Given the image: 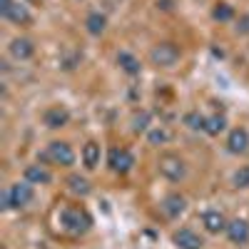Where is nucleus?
Listing matches in <instances>:
<instances>
[{"label": "nucleus", "instance_id": "f257e3e1", "mask_svg": "<svg viewBox=\"0 0 249 249\" xmlns=\"http://www.w3.org/2000/svg\"><path fill=\"white\" fill-rule=\"evenodd\" d=\"M92 227V217L85 207L70 204V202H57L53 210V232L60 237H82Z\"/></svg>", "mask_w": 249, "mask_h": 249}, {"label": "nucleus", "instance_id": "f03ea898", "mask_svg": "<svg viewBox=\"0 0 249 249\" xmlns=\"http://www.w3.org/2000/svg\"><path fill=\"white\" fill-rule=\"evenodd\" d=\"M33 197H35V190H33V184L28 179L15 182L3 192V210H20V207L30 204Z\"/></svg>", "mask_w": 249, "mask_h": 249}, {"label": "nucleus", "instance_id": "7ed1b4c3", "mask_svg": "<svg viewBox=\"0 0 249 249\" xmlns=\"http://www.w3.org/2000/svg\"><path fill=\"white\" fill-rule=\"evenodd\" d=\"M157 170H160L162 177H167L170 182H179V179H184V175H187V164H184V160H182L179 155L164 152V155H160V160H157Z\"/></svg>", "mask_w": 249, "mask_h": 249}, {"label": "nucleus", "instance_id": "20e7f679", "mask_svg": "<svg viewBox=\"0 0 249 249\" xmlns=\"http://www.w3.org/2000/svg\"><path fill=\"white\" fill-rule=\"evenodd\" d=\"M179 57H182V50L175 43H157L150 50V60L157 68H175L179 62Z\"/></svg>", "mask_w": 249, "mask_h": 249}, {"label": "nucleus", "instance_id": "39448f33", "mask_svg": "<svg viewBox=\"0 0 249 249\" xmlns=\"http://www.w3.org/2000/svg\"><path fill=\"white\" fill-rule=\"evenodd\" d=\"M43 157L50 160L53 164H60V167H72L75 164V150L70 147L68 142H62V140H53L48 144V150H45Z\"/></svg>", "mask_w": 249, "mask_h": 249}, {"label": "nucleus", "instance_id": "423d86ee", "mask_svg": "<svg viewBox=\"0 0 249 249\" xmlns=\"http://www.w3.org/2000/svg\"><path fill=\"white\" fill-rule=\"evenodd\" d=\"M107 164H110V170L115 175H127L132 170V164H135V157L127 147H112L107 152Z\"/></svg>", "mask_w": 249, "mask_h": 249}, {"label": "nucleus", "instance_id": "0eeeda50", "mask_svg": "<svg viewBox=\"0 0 249 249\" xmlns=\"http://www.w3.org/2000/svg\"><path fill=\"white\" fill-rule=\"evenodd\" d=\"M224 232L232 244H247L249 242V222L247 219H230Z\"/></svg>", "mask_w": 249, "mask_h": 249}, {"label": "nucleus", "instance_id": "6e6552de", "mask_svg": "<svg viewBox=\"0 0 249 249\" xmlns=\"http://www.w3.org/2000/svg\"><path fill=\"white\" fill-rule=\"evenodd\" d=\"M0 15L5 20H10V23H15V25H30L33 23V15L28 13V8L23 3H10L5 10H0Z\"/></svg>", "mask_w": 249, "mask_h": 249}, {"label": "nucleus", "instance_id": "1a4fd4ad", "mask_svg": "<svg viewBox=\"0 0 249 249\" xmlns=\"http://www.w3.org/2000/svg\"><path fill=\"white\" fill-rule=\"evenodd\" d=\"M43 122L48 124L50 130H57V127H65V124L70 122V112L62 107V105H53L43 112Z\"/></svg>", "mask_w": 249, "mask_h": 249}, {"label": "nucleus", "instance_id": "9d476101", "mask_svg": "<svg viewBox=\"0 0 249 249\" xmlns=\"http://www.w3.org/2000/svg\"><path fill=\"white\" fill-rule=\"evenodd\" d=\"M227 150L232 155H244L249 150V132L244 127H234L230 137H227Z\"/></svg>", "mask_w": 249, "mask_h": 249}, {"label": "nucleus", "instance_id": "9b49d317", "mask_svg": "<svg viewBox=\"0 0 249 249\" xmlns=\"http://www.w3.org/2000/svg\"><path fill=\"white\" fill-rule=\"evenodd\" d=\"M202 227H204L210 234H219V232L227 230V219H224V214L217 212V210H207V212H202Z\"/></svg>", "mask_w": 249, "mask_h": 249}, {"label": "nucleus", "instance_id": "f8f14e48", "mask_svg": "<svg viewBox=\"0 0 249 249\" xmlns=\"http://www.w3.org/2000/svg\"><path fill=\"white\" fill-rule=\"evenodd\" d=\"M172 242L177 244V249H202V244H204L199 239V234L192 232V230H187V227H182L179 232H175Z\"/></svg>", "mask_w": 249, "mask_h": 249}, {"label": "nucleus", "instance_id": "ddd939ff", "mask_svg": "<svg viewBox=\"0 0 249 249\" xmlns=\"http://www.w3.org/2000/svg\"><path fill=\"white\" fill-rule=\"evenodd\" d=\"M162 210H164V214H167L170 219H175V217H179V214L187 210V199H184L182 195L172 192V195L164 197V202H162Z\"/></svg>", "mask_w": 249, "mask_h": 249}, {"label": "nucleus", "instance_id": "4468645a", "mask_svg": "<svg viewBox=\"0 0 249 249\" xmlns=\"http://www.w3.org/2000/svg\"><path fill=\"white\" fill-rule=\"evenodd\" d=\"M25 179L30 184H50L53 182V175L45 164H28L25 167Z\"/></svg>", "mask_w": 249, "mask_h": 249}, {"label": "nucleus", "instance_id": "2eb2a0df", "mask_svg": "<svg viewBox=\"0 0 249 249\" xmlns=\"http://www.w3.org/2000/svg\"><path fill=\"white\" fill-rule=\"evenodd\" d=\"M10 55L18 57V60H30V57L35 55L33 40H28V37H15L13 43H10Z\"/></svg>", "mask_w": 249, "mask_h": 249}, {"label": "nucleus", "instance_id": "dca6fc26", "mask_svg": "<svg viewBox=\"0 0 249 249\" xmlns=\"http://www.w3.org/2000/svg\"><path fill=\"white\" fill-rule=\"evenodd\" d=\"M82 164H85V170H95L100 164V144L95 140L85 142V147H82Z\"/></svg>", "mask_w": 249, "mask_h": 249}, {"label": "nucleus", "instance_id": "f3484780", "mask_svg": "<svg viewBox=\"0 0 249 249\" xmlns=\"http://www.w3.org/2000/svg\"><path fill=\"white\" fill-rule=\"evenodd\" d=\"M85 28H88V33L90 35H102L105 33V28H107V18L102 15V13H90L88 18H85Z\"/></svg>", "mask_w": 249, "mask_h": 249}, {"label": "nucleus", "instance_id": "a211bd4d", "mask_svg": "<svg viewBox=\"0 0 249 249\" xmlns=\"http://www.w3.org/2000/svg\"><path fill=\"white\" fill-rule=\"evenodd\" d=\"M117 65L127 72V75H140V70H142L140 60H137L132 53H120V55H117Z\"/></svg>", "mask_w": 249, "mask_h": 249}, {"label": "nucleus", "instance_id": "6ab92c4d", "mask_svg": "<svg viewBox=\"0 0 249 249\" xmlns=\"http://www.w3.org/2000/svg\"><path fill=\"white\" fill-rule=\"evenodd\" d=\"M224 127H227V117L224 115H210V117H207V122H204V132L212 135V137H217L219 132H224Z\"/></svg>", "mask_w": 249, "mask_h": 249}, {"label": "nucleus", "instance_id": "aec40b11", "mask_svg": "<svg viewBox=\"0 0 249 249\" xmlns=\"http://www.w3.org/2000/svg\"><path fill=\"white\" fill-rule=\"evenodd\" d=\"M68 184H70V190L75 192V195H90V182L85 179V177H80V175H72L70 179H68Z\"/></svg>", "mask_w": 249, "mask_h": 249}, {"label": "nucleus", "instance_id": "412c9836", "mask_svg": "<svg viewBox=\"0 0 249 249\" xmlns=\"http://www.w3.org/2000/svg\"><path fill=\"white\" fill-rule=\"evenodd\" d=\"M212 18L219 20V23H227V20L234 18V8H232L230 3H217L214 10H212Z\"/></svg>", "mask_w": 249, "mask_h": 249}, {"label": "nucleus", "instance_id": "4be33fe9", "mask_svg": "<svg viewBox=\"0 0 249 249\" xmlns=\"http://www.w3.org/2000/svg\"><path fill=\"white\" fill-rule=\"evenodd\" d=\"M204 122H207V117H202L199 112H187L184 115V124L190 130H202L204 132Z\"/></svg>", "mask_w": 249, "mask_h": 249}, {"label": "nucleus", "instance_id": "5701e85b", "mask_svg": "<svg viewBox=\"0 0 249 249\" xmlns=\"http://www.w3.org/2000/svg\"><path fill=\"white\" fill-rule=\"evenodd\" d=\"M234 187H239V190H244V187H249V164H244V167H239L232 177Z\"/></svg>", "mask_w": 249, "mask_h": 249}, {"label": "nucleus", "instance_id": "b1692460", "mask_svg": "<svg viewBox=\"0 0 249 249\" xmlns=\"http://www.w3.org/2000/svg\"><path fill=\"white\" fill-rule=\"evenodd\" d=\"M147 137H150L152 144H162V142H167V140H170V132L164 130V127H157V130H152Z\"/></svg>", "mask_w": 249, "mask_h": 249}, {"label": "nucleus", "instance_id": "393cba45", "mask_svg": "<svg viewBox=\"0 0 249 249\" xmlns=\"http://www.w3.org/2000/svg\"><path fill=\"white\" fill-rule=\"evenodd\" d=\"M147 122H150V115L147 112H140V115H135V132H144L147 130Z\"/></svg>", "mask_w": 249, "mask_h": 249}, {"label": "nucleus", "instance_id": "a878e982", "mask_svg": "<svg viewBox=\"0 0 249 249\" xmlns=\"http://www.w3.org/2000/svg\"><path fill=\"white\" fill-rule=\"evenodd\" d=\"M239 33H249V15H244L239 20Z\"/></svg>", "mask_w": 249, "mask_h": 249}, {"label": "nucleus", "instance_id": "bb28decb", "mask_svg": "<svg viewBox=\"0 0 249 249\" xmlns=\"http://www.w3.org/2000/svg\"><path fill=\"white\" fill-rule=\"evenodd\" d=\"M10 3H13V0H0V10H5Z\"/></svg>", "mask_w": 249, "mask_h": 249}]
</instances>
